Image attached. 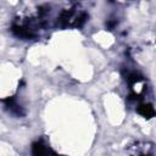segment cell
I'll return each mask as SVG.
<instances>
[{
  "label": "cell",
  "mask_w": 156,
  "mask_h": 156,
  "mask_svg": "<svg viewBox=\"0 0 156 156\" xmlns=\"http://www.w3.org/2000/svg\"><path fill=\"white\" fill-rule=\"evenodd\" d=\"M32 154L33 156H57L51 147H49L43 141H35L32 146Z\"/></svg>",
  "instance_id": "6da1fadb"
},
{
  "label": "cell",
  "mask_w": 156,
  "mask_h": 156,
  "mask_svg": "<svg viewBox=\"0 0 156 156\" xmlns=\"http://www.w3.org/2000/svg\"><path fill=\"white\" fill-rule=\"evenodd\" d=\"M136 111L140 116L145 117V118H151L156 115V111L155 108L150 105V104H140L138 107H136Z\"/></svg>",
  "instance_id": "7a4b0ae2"
},
{
  "label": "cell",
  "mask_w": 156,
  "mask_h": 156,
  "mask_svg": "<svg viewBox=\"0 0 156 156\" xmlns=\"http://www.w3.org/2000/svg\"><path fill=\"white\" fill-rule=\"evenodd\" d=\"M138 156H151V154H150V151H149L147 147H146V150L139 151V152H138Z\"/></svg>",
  "instance_id": "3957f363"
}]
</instances>
